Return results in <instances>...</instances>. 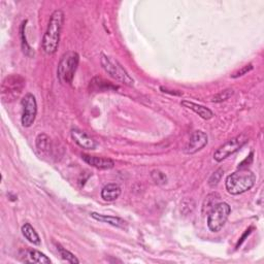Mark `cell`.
I'll return each instance as SVG.
<instances>
[{
	"label": "cell",
	"instance_id": "1",
	"mask_svg": "<svg viewBox=\"0 0 264 264\" xmlns=\"http://www.w3.org/2000/svg\"><path fill=\"white\" fill-rule=\"evenodd\" d=\"M63 23H64V14L61 10H55L51 14V16H50L48 28L44 34L42 42V46L46 54L53 55L56 53L60 42Z\"/></svg>",
	"mask_w": 264,
	"mask_h": 264
},
{
	"label": "cell",
	"instance_id": "2",
	"mask_svg": "<svg viewBox=\"0 0 264 264\" xmlns=\"http://www.w3.org/2000/svg\"><path fill=\"white\" fill-rule=\"evenodd\" d=\"M255 182L256 176L251 170L240 168L227 176L225 186L229 194L240 195L249 191L255 185Z\"/></svg>",
	"mask_w": 264,
	"mask_h": 264
},
{
	"label": "cell",
	"instance_id": "3",
	"mask_svg": "<svg viewBox=\"0 0 264 264\" xmlns=\"http://www.w3.org/2000/svg\"><path fill=\"white\" fill-rule=\"evenodd\" d=\"M78 62L80 56L74 51L65 53L61 57L57 68V76L62 84H72Z\"/></svg>",
	"mask_w": 264,
	"mask_h": 264
},
{
	"label": "cell",
	"instance_id": "4",
	"mask_svg": "<svg viewBox=\"0 0 264 264\" xmlns=\"http://www.w3.org/2000/svg\"><path fill=\"white\" fill-rule=\"evenodd\" d=\"M100 63L104 72L108 74H110L112 78L123 82L124 85L134 86V78L129 76V74L125 70V68L117 60H114V58L106 56L104 54H102Z\"/></svg>",
	"mask_w": 264,
	"mask_h": 264
},
{
	"label": "cell",
	"instance_id": "5",
	"mask_svg": "<svg viewBox=\"0 0 264 264\" xmlns=\"http://www.w3.org/2000/svg\"><path fill=\"white\" fill-rule=\"evenodd\" d=\"M231 208L226 202H219L214 206L208 216V226L212 232H219L228 220Z\"/></svg>",
	"mask_w": 264,
	"mask_h": 264
},
{
	"label": "cell",
	"instance_id": "6",
	"mask_svg": "<svg viewBox=\"0 0 264 264\" xmlns=\"http://www.w3.org/2000/svg\"><path fill=\"white\" fill-rule=\"evenodd\" d=\"M21 106H22L21 123L24 127L28 128L34 123L38 114V102L36 96L31 93H27L22 98Z\"/></svg>",
	"mask_w": 264,
	"mask_h": 264
},
{
	"label": "cell",
	"instance_id": "7",
	"mask_svg": "<svg viewBox=\"0 0 264 264\" xmlns=\"http://www.w3.org/2000/svg\"><path fill=\"white\" fill-rule=\"evenodd\" d=\"M248 140H249V138H248V136L244 134H242L234 138H231L214 152V159L218 162L223 161L230 155H232L234 153L238 151L244 144L248 142Z\"/></svg>",
	"mask_w": 264,
	"mask_h": 264
},
{
	"label": "cell",
	"instance_id": "8",
	"mask_svg": "<svg viewBox=\"0 0 264 264\" xmlns=\"http://www.w3.org/2000/svg\"><path fill=\"white\" fill-rule=\"evenodd\" d=\"M25 86V80L19 74H12L6 76L2 85V95L4 98H14L18 96Z\"/></svg>",
	"mask_w": 264,
	"mask_h": 264
},
{
	"label": "cell",
	"instance_id": "9",
	"mask_svg": "<svg viewBox=\"0 0 264 264\" xmlns=\"http://www.w3.org/2000/svg\"><path fill=\"white\" fill-rule=\"evenodd\" d=\"M208 136L204 131H194L185 148V153L195 154L196 152L202 150L208 144Z\"/></svg>",
	"mask_w": 264,
	"mask_h": 264
},
{
	"label": "cell",
	"instance_id": "10",
	"mask_svg": "<svg viewBox=\"0 0 264 264\" xmlns=\"http://www.w3.org/2000/svg\"><path fill=\"white\" fill-rule=\"evenodd\" d=\"M72 138L78 146H80L82 148H86V150H94V148L97 146L96 140L91 136H89L87 132L82 130L76 128L72 129Z\"/></svg>",
	"mask_w": 264,
	"mask_h": 264
},
{
	"label": "cell",
	"instance_id": "11",
	"mask_svg": "<svg viewBox=\"0 0 264 264\" xmlns=\"http://www.w3.org/2000/svg\"><path fill=\"white\" fill-rule=\"evenodd\" d=\"M82 159L84 160L87 164H89V165H91V166L98 168V170H110L114 166V160H112L110 158L82 155Z\"/></svg>",
	"mask_w": 264,
	"mask_h": 264
},
{
	"label": "cell",
	"instance_id": "12",
	"mask_svg": "<svg viewBox=\"0 0 264 264\" xmlns=\"http://www.w3.org/2000/svg\"><path fill=\"white\" fill-rule=\"evenodd\" d=\"M21 259L27 263H42V264H50L52 261L48 258L44 253L38 250H26L21 252Z\"/></svg>",
	"mask_w": 264,
	"mask_h": 264
},
{
	"label": "cell",
	"instance_id": "13",
	"mask_svg": "<svg viewBox=\"0 0 264 264\" xmlns=\"http://www.w3.org/2000/svg\"><path fill=\"white\" fill-rule=\"evenodd\" d=\"M180 104L185 108H189V110H193L195 114H197L200 118H202L204 120H210L212 118V116H214L210 108H208L204 106H200V104H194L192 102L183 100L180 102Z\"/></svg>",
	"mask_w": 264,
	"mask_h": 264
},
{
	"label": "cell",
	"instance_id": "14",
	"mask_svg": "<svg viewBox=\"0 0 264 264\" xmlns=\"http://www.w3.org/2000/svg\"><path fill=\"white\" fill-rule=\"evenodd\" d=\"M121 187L118 184H108L106 185L102 190V200L106 202H114L116 200H118L121 195Z\"/></svg>",
	"mask_w": 264,
	"mask_h": 264
},
{
	"label": "cell",
	"instance_id": "15",
	"mask_svg": "<svg viewBox=\"0 0 264 264\" xmlns=\"http://www.w3.org/2000/svg\"><path fill=\"white\" fill-rule=\"evenodd\" d=\"M91 217L95 219L96 221L106 223V224H110L112 226L118 227V228H125L127 225L126 222L119 217L108 216V214H97V212H91Z\"/></svg>",
	"mask_w": 264,
	"mask_h": 264
},
{
	"label": "cell",
	"instance_id": "16",
	"mask_svg": "<svg viewBox=\"0 0 264 264\" xmlns=\"http://www.w3.org/2000/svg\"><path fill=\"white\" fill-rule=\"evenodd\" d=\"M22 234L24 236V238L31 244H36V246H40V238L38 236V234L36 231V229L33 228L29 223H25L22 226Z\"/></svg>",
	"mask_w": 264,
	"mask_h": 264
},
{
	"label": "cell",
	"instance_id": "17",
	"mask_svg": "<svg viewBox=\"0 0 264 264\" xmlns=\"http://www.w3.org/2000/svg\"><path fill=\"white\" fill-rule=\"evenodd\" d=\"M36 146L42 153H48L51 150V140L46 134H42L36 138Z\"/></svg>",
	"mask_w": 264,
	"mask_h": 264
},
{
	"label": "cell",
	"instance_id": "18",
	"mask_svg": "<svg viewBox=\"0 0 264 264\" xmlns=\"http://www.w3.org/2000/svg\"><path fill=\"white\" fill-rule=\"evenodd\" d=\"M56 246H57V250H58V252H59V254L63 260H65L66 262H68V263H76V264L80 263V260L72 252H70L68 250H66L65 248H63L59 244H56Z\"/></svg>",
	"mask_w": 264,
	"mask_h": 264
},
{
	"label": "cell",
	"instance_id": "19",
	"mask_svg": "<svg viewBox=\"0 0 264 264\" xmlns=\"http://www.w3.org/2000/svg\"><path fill=\"white\" fill-rule=\"evenodd\" d=\"M26 23L27 21H23L22 25H21V28H20V34H21V42H22V50L23 52L26 56H32L34 55V53L32 52V50L30 48V46L28 44L27 42V40H26V36H25V27H26Z\"/></svg>",
	"mask_w": 264,
	"mask_h": 264
},
{
	"label": "cell",
	"instance_id": "20",
	"mask_svg": "<svg viewBox=\"0 0 264 264\" xmlns=\"http://www.w3.org/2000/svg\"><path fill=\"white\" fill-rule=\"evenodd\" d=\"M219 195L216 194V193H212V194H210L208 197H206V200H204V208H202V210L204 212H208L214 206H216L218 202L217 200H219Z\"/></svg>",
	"mask_w": 264,
	"mask_h": 264
},
{
	"label": "cell",
	"instance_id": "21",
	"mask_svg": "<svg viewBox=\"0 0 264 264\" xmlns=\"http://www.w3.org/2000/svg\"><path fill=\"white\" fill-rule=\"evenodd\" d=\"M151 178L157 185H165L168 183L166 174L158 170H155L151 172Z\"/></svg>",
	"mask_w": 264,
	"mask_h": 264
},
{
	"label": "cell",
	"instance_id": "22",
	"mask_svg": "<svg viewBox=\"0 0 264 264\" xmlns=\"http://www.w3.org/2000/svg\"><path fill=\"white\" fill-rule=\"evenodd\" d=\"M234 91L232 89H226V90H223L221 91L219 94H217L216 96L214 97L212 102H225L227 100L228 98H230L231 96L234 95Z\"/></svg>",
	"mask_w": 264,
	"mask_h": 264
},
{
	"label": "cell",
	"instance_id": "23",
	"mask_svg": "<svg viewBox=\"0 0 264 264\" xmlns=\"http://www.w3.org/2000/svg\"><path fill=\"white\" fill-rule=\"evenodd\" d=\"M223 174H224V170H223L222 168L217 170L216 172H214L210 176V180H208V185H210L212 188L214 187V186H217V185L219 184V182L221 180Z\"/></svg>",
	"mask_w": 264,
	"mask_h": 264
},
{
	"label": "cell",
	"instance_id": "24",
	"mask_svg": "<svg viewBox=\"0 0 264 264\" xmlns=\"http://www.w3.org/2000/svg\"><path fill=\"white\" fill-rule=\"evenodd\" d=\"M253 70V65L252 64H249V65H246V66H244V68L240 70H238L236 74H234L232 76V78H238V76H244V74H248V72H251Z\"/></svg>",
	"mask_w": 264,
	"mask_h": 264
}]
</instances>
